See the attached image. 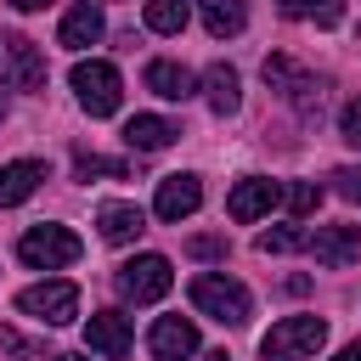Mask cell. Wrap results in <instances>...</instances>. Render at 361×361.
Listing matches in <instances>:
<instances>
[{
  "label": "cell",
  "instance_id": "19",
  "mask_svg": "<svg viewBox=\"0 0 361 361\" xmlns=\"http://www.w3.org/2000/svg\"><path fill=\"white\" fill-rule=\"evenodd\" d=\"M197 11H203V28H209L214 39H231V34H243V23H248L243 0H197Z\"/></svg>",
  "mask_w": 361,
  "mask_h": 361
},
{
  "label": "cell",
  "instance_id": "22",
  "mask_svg": "<svg viewBox=\"0 0 361 361\" xmlns=\"http://www.w3.org/2000/svg\"><path fill=\"white\" fill-rule=\"evenodd\" d=\"M192 17V0H147V28L152 34H180Z\"/></svg>",
  "mask_w": 361,
  "mask_h": 361
},
{
  "label": "cell",
  "instance_id": "34",
  "mask_svg": "<svg viewBox=\"0 0 361 361\" xmlns=\"http://www.w3.org/2000/svg\"><path fill=\"white\" fill-rule=\"evenodd\" d=\"M0 118H6V96H0Z\"/></svg>",
  "mask_w": 361,
  "mask_h": 361
},
{
  "label": "cell",
  "instance_id": "28",
  "mask_svg": "<svg viewBox=\"0 0 361 361\" xmlns=\"http://www.w3.org/2000/svg\"><path fill=\"white\" fill-rule=\"evenodd\" d=\"M338 135H344L350 147H361V96L344 102V113H338Z\"/></svg>",
  "mask_w": 361,
  "mask_h": 361
},
{
  "label": "cell",
  "instance_id": "9",
  "mask_svg": "<svg viewBox=\"0 0 361 361\" xmlns=\"http://www.w3.org/2000/svg\"><path fill=\"white\" fill-rule=\"evenodd\" d=\"M310 254L327 265V271H344L361 259V226H316L310 237Z\"/></svg>",
  "mask_w": 361,
  "mask_h": 361
},
{
  "label": "cell",
  "instance_id": "7",
  "mask_svg": "<svg viewBox=\"0 0 361 361\" xmlns=\"http://www.w3.org/2000/svg\"><path fill=\"white\" fill-rule=\"evenodd\" d=\"M276 203H282V186H276V180H265V175H248V180H237V186H231V197H226V214H231L237 226H248V220L271 214Z\"/></svg>",
  "mask_w": 361,
  "mask_h": 361
},
{
  "label": "cell",
  "instance_id": "31",
  "mask_svg": "<svg viewBox=\"0 0 361 361\" xmlns=\"http://www.w3.org/2000/svg\"><path fill=\"white\" fill-rule=\"evenodd\" d=\"M333 361H361V338H355V344H344V350H338Z\"/></svg>",
  "mask_w": 361,
  "mask_h": 361
},
{
  "label": "cell",
  "instance_id": "29",
  "mask_svg": "<svg viewBox=\"0 0 361 361\" xmlns=\"http://www.w3.org/2000/svg\"><path fill=\"white\" fill-rule=\"evenodd\" d=\"M333 186H338V197H350V203H361V164H344V169L333 175Z\"/></svg>",
  "mask_w": 361,
  "mask_h": 361
},
{
  "label": "cell",
  "instance_id": "11",
  "mask_svg": "<svg viewBox=\"0 0 361 361\" xmlns=\"http://www.w3.org/2000/svg\"><path fill=\"white\" fill-rule=\"evenodd\" d=\"M85 344H90L96 355H113V361L130 355V344H135V338H130V316H118V310H96V316L85 322Z\"/></svg>",
  "mask_w": 361,
  "mask_h": 361
},
{
  "label": "cell",
  "instance_id": "14",
  "mask_svg": "<svg viewBox=\"0 0 361 361\" xmlns=\"http://www.w3.org/2000/svg\"><path fill=\"white\" fill-rule=\"evenodd\" d=\"M102 6H90V0H79L68 17H62V28H56V45H68V51H85V45H96L102 39Z\"/></svg>",
  "mask_w": 361,
  "mask_h": 361
},
{
  "label": "cell",
  "instance_id": "23",
  "mask_svg": "<svg viewBox=\"0 0 361 361\" xmlns=\"http://www.w3.org/2000/svg\"><path fill=\"white\" fill-rule=\"evenodd\" d=\"M293 248H310V231H299V226H271V231H259V254H293Z\"/></svg>",
  "mask_w": 361,
  "mask_h": 361
},
{
  "label": "cell",
  "instance_id": "2",
  "mask_svg": "<svg viewBox=\"0 0 361 361\" xmlns=\"http://www.w3.org/2000/svg\"><path fill=\"white\" fill-rule=\"evenodd\" d=\"M68 85H73V96H79V107H85L90 118H113V113H118V102H124V90H118V68H113V62H102V56L73 62Z\"/></svg>",
  "mask_w": 361,
  "mask_h": 361
},
{
  "label": "cell",
  "instance_id": "15",
  "mask_svg": "<svg viewBox=\"0 0 361 361\" xmlns=\"http://www.w3.org/2000/svg\"><path fill=\"white\" fill-rule=\"evenodd\" d=\"M175 135H180V124H169V118H158V113H135V118L124 124V147H130V152H164Z\"/></svg>",
  "mask_w": 361,
  "mask_h": 361
},
{
  "label": "cell",
  "instance_id": "1",
  "mask_svg": "<svg viewBox=\"0 0 361 361\" xmlns=\"http://www.w3.org/2000/svg\"><path fill=\"white\" fill-rule=\"evenodd\" d=\"M192 305H197V316H209V322H220V327H243L248 310H254L248 288H243L237 276H220V271L192 276Z\"/></svg>",
  "mask_w": 361,
  "mask_h": 361
},
{
  "label": "cell",
  "instance_id": "10",
  "mask_svg": "<svg viewBox=\"0 0 361 361\" xmlns=\"http://www.w3.org/2000/svg\"><path fill=\"white\" fill-rule=\"evenodd\" d=\"M147 350L158 361H186V355H197V327L186 316H158L152 333H147Z\"/></svg>",
  "mask_w": 361,
  "mask_h": 361
},
{
  "label": "cell",
  "instance_id": "5",
  "mask_svg": "<svg viewBox=\"0 0 361 361\" xmlns=\"http://www.w3.org/2000/svg\"><path fill=\"white\" fill-rule=\"evenodd\" d=\"M118 293L130 299V305H152V299H164L169 293V282H175V271H169V259L164 254H135V259H124L118 265Z\"/></svg>",
  "mask_w": 361,
  "mask_h": 361
},
{
  "label": "cell",
  "instance_id": "32",
  "mask_svg": "<svg viewBox=\"0 0 361 361\" xmlns=\"http://www.w3.org/2000/svg\"><path fill=\"white\" fill-rule=\"evenodd\" d=\"M203 361H231V355H226V350H214V355H203Z\"/></svg>",
  "mask_w": 361,
  "mask_h": 361
},
{
  "label": "cell",
  "instance_id": "24",
  "mask_svg": "<svg viewBox=\"0 0 361 361\" xmlns=\"http://www.w3.org/2000/svg\"><path fill=\"white\" fill-rule=\"evenodd\" d=\"M73 169H79L85 180H90V175H107V180H124V175H130V164H124V158H96V152H79V164H73Z\"/></svg>",
  "mask_w": 361,
  "mask_h": 361
},
{
  "label": "cell",
  "instance_id": "12",
  "mask_svg": "<svg viewBox=\"0 0 361 361\" xmlns=\"http://www.w3.org/2000/svg\"><path fill=\"white\" fill-rule=\"evenodd\" d=\"M6 68H11V90H45V56L34 39L11 34L6 39Z\"/></svg>",
  "mask_w": 361,
  "mask_h": 361
},
{
  "label": "cell",
  "instance_id": "17",
  "mask_svg": "<svg viewBox=\"0 0 361 361\" xmlns=\"http://www.w3.org/2000/svg\"><path fill=\"white\" fill-rule=\"evenodd\" d=\"M147 90H152V96H164V102H186V96L197 90V79H192V68H180V62L158 56V62H147Z\"/></svg>",
  "mask_w": 361,
  "mask_h": 361
},
{
  "label": "cell",
  "instance_id": "26",
  "mask_svg": "<svg viewBox=\"0 0 361 361\" xmlns=\"http://www.w3.org/2000/svg\"><path fill=\"white\" fill-rule=\"evenodd\" d=\"M0 350H6V355H17V361H39V355H45V350H39L34 338H23L17 327H0Z\"/></svg>",
  "mask_w": 361,
  "mask_h": 361
},
{
  "label": "cell",
  "instance_id": "8",
  "mask_svg": "<svg viewBox=\"0 0 361 361\" xmlns=\"http://www.w3.org/2000/svg\"><path fill=\"white\" fill-rule=\"evenodd\" d=\"M197 203H203V180L197 175H164L158 180V197H152V214L175 226V220L197 214Z\"/></svg>",
  "mask_w": 361,
  "mask_h": 361
},
{
  "label": "cell",
  "instance_id": "3",
  "mask_svg": "<svg viewBox=\"0 0 361 361\" xmlns=\"http://www.w3.org/2000/svg\"><path fill=\"white\" fill-rule=\"evenodd\" d=\"M327 344V322L322 316H282L265 338H259V355L265 361H305Z\"/></svg>",
  "mask_w": 361,
  "mask_h": 361
},
{
  "label": "cell",
  "instance_id": "30",
  "mask_svg": "<svg viewBox=\"0 0 361 361\" xmlns=\"http://www.w3.org/2000/svg\"><path fill=\"white\" fill-rule=\"evenodd\" d=\"M6 6H11V11H45L51 0H6Z\"/></svg>",
  "mask_w": 361,
  "mask_h": 361
},
{
  "label": "cell",
  "instance_id": "4",
  "mask_svg": "<svg viewBox=\"0 0 361 361\" xmlns=\"http://www.w3.org/2000/svg\"><path fill=\"white\" fill-rule=\"evenodd\" d=\"M17 254H23V265H34V271H62V265L79 259V237H73L68 226H28V231L17 237Z\"/></svg>",
  "mask_w": 361,
  "mask_h": 361
},
{
  "label": "cell",
  "instance_id": "18",
  "mask_svg": "<svg viewBox=\"0 0 361 361\" xmlns=\"http://www.w3.org/2000/svg\"><path fill=\"white\" fill-rule=\"evenodd\" d=\"M203 90H209V107H214L220 118H231V113L243 107V79H237V68H226V62H214V68L203 73Z\"/></svg>",
  "mask_w": 361,
  "mask_h": 361
},
{
  "label": "cell",
  "instance_id": "16",
  "mask_svg": "<svg viewBox=\"0 0 361 361\" xmlns=\"http://www.w3.org/2000/svg\"><path fill=\"white\" fill-rule=\"evenodd\" d=\"M96 231H102V243H135L147 231V214L135 203H102L96 209Z\"/></svg>",
  "mask_w": 361,
  "mask_h": 361
},
{
  "label": "cell",
  "instance_id": "6",
  "mask_svg": "<svg viewBox=\"0 0 361 361\" xmlns=\"http://www.w3.org/2000/svg\"><path fill=\"white\" fill-rule=\"evenodd\" d=\"M17 310L45 322V327H68L79 316V288L73 282H34V288L17 293Z\"/></svg>",
  "mask_w": 361,
  "mask_h": 361
},
{
  "label": "cell",
  "instance_id": "33",
  "mask_svg": "<svg viewBox=\"0 0 361 361\" xmlns=\"http://www.w3.org/2000/svg\"><path fill=\"white\" fill-rule=\"evenodd\" d=\"M51 361H85V355H51Z\"/></svg>",
  "mask_w": 361,
  "mask_h": 361
},
{
  "label": "cell",
  "instance_id": "21",
  "mask_svg": "<svg viewBox=\"0 0 361 361\" xmlns=\"http://www.w3.org/2000/svg\"><path fill=\"white\" fill-rule=\"evenodd\" d=\"M282 17L333 28V23H344V0H282Z\"/></svg>",
  "mask_w": 361,
  "mask_h": 361
},
{
  "label": "cell",
  "instance_id": "25",
  "mask_svg": "<svg viewBox=\"0 0 361 361\" xmlns=\"http://www.w3.org/2000/svg\"><path fill=\"white\" fill-rule=\"evenodd\" d=\"M282 203H288V209L305 220V214H316V203H322V186H316V180H293V186L282 192Z\"/></svg>",
  "mask_w": 361,
  "mask_h": 361
},
{
  "label": "cell",
  "instance_id": "20",
  "mask_svg": "<svg viewBox=\"0 0 361 361\" xmlns=\"http://www.w3.org/2000/svg\"><path fill=\"white\" fill-rule=\"evenodd\" d=\"M282 96L293 102V113H299V118H316V113H322L327 85H322V79H305V73L293 68V73H288V85H282Z\"/></svg>",
  "mask_w": 361,
  "mask_h": 361
},
{
  "label": "cell",
  "instance_id": "27",
  "mask_svg": "<svg viewBox=\"0 0 361 361\" xmlns=\"http://www.w3.org/2000/svg\"><path fill=\"white\" fill-rule=\"evenodd\" d=\"M186 254H192V259H226V237L203 231V237H192V243H186Z\"/></svg>",
  "mask_w": 361,
  "mask_h": 361
},
{
  "label": "cell",
  "instance_id": "13",
  "mask_svg": "<svg viewBox=\"0 0 361 361\" xmlns=\"http://www.w3.org/2000/svg\"><path fill=\"white\" fill-rule=\"evenodd\" d=\"M45 180V164L39 158H17V164H0V209H17L39 192Z\"/></svg>",
  "mask_w": 361,
  "mask_h": 361
}]
</instances>
